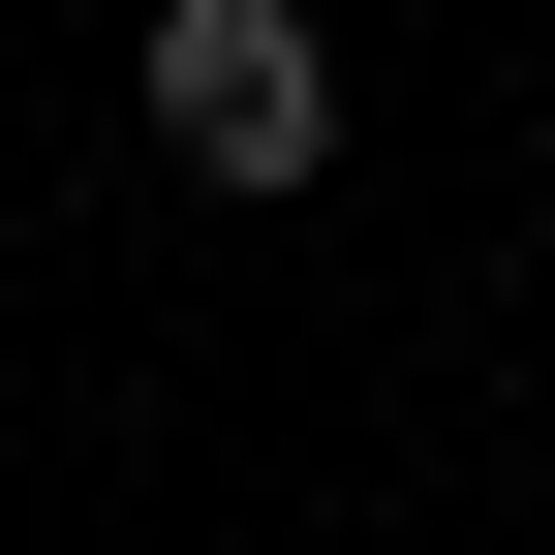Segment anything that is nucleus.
Returning <instances> with one entry per match:
<instances>
[{"instance_id": "1", "label": "nucleus", "mask_w": 555, "mask_h": 555, "mask_svg": "<svg viewBox=\"0 0 555 555\" xmlns=\"http://www.w3.org/2000/svg\"><path fill=\"white\" fill-rule=\"evenodd\" d=\"M155 155H217V185H309V155H339L309 0H155Z\"/></svg>"}]
</instances>
